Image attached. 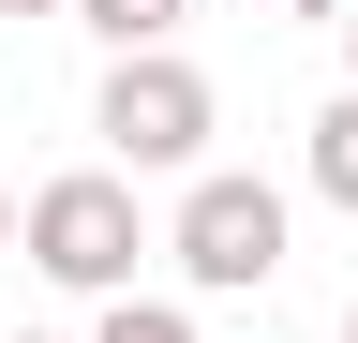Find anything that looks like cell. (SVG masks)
Wrapping results in <instances>:
<instances>
[{"label":"cell","instance_id":"obj_1","mask_svg":"<svg viewBox=\"0 0 358 343\" xmlns=\"http://www.w3.org/2000/svg\"><path fill=\"white\" fill-rule=\"evenodd\" d=\"M134 254H150L134 180L75 164V180H45V194H30V269H45V284H75V298H134Z\"/></svg>","mask_w":358,"mask_h":343},{"label":"cell","instance_id":"obj_2","mask_svg":"<svg viewBox=\"0 0 358 343\" xmlns=\"http://www.w3.org/2000/svg\"><path fill=\"white\" fill-rule=\"evenodd\" d=\"M164 254H179V269H194L209 298H254L268 269H284V194H268V180H239V164H209V180L179 194Z\"/></svg>","mask_w":358,"mask_h":343},{"label":"cell","instance_id":"obj_3","mask_svg":"<svg viewBox=\"0 0 358 343\" xmlns=\"http://www.w3.org/2000/svg\"><path fill=\"white\" fill-rule=\"evenodd\" d=\"M209 119H224V105H209V75L164 45V60H120V75H105L90 135H105L120 164H194V149H209ZM194 180H209V164H194Z\"/></svg>","mask_w":358,"mask_h":343},{"label":"cell","instance_id":"obj_4","mask_svg":"<svg viewBox=\"0 0 358 343\" xmlns=\"http://www.w3.org/2000/svg\"><path fill=\"white\" fill-rule=\"evenodd\" d=\"M75 30H90V45H120V60H164L179 0H75Z\"/></svg>","mask_w":358,"mask_h":343},{"label":"cell","instance_id":"obj_5","mask_svg":"<svg viewBox=\"0 0 358 343\" xmlns=\"http://www.w3.org/2000/svg\"><path fill=\"white\" fill-rule=\"evenodd\" d=\"M313 194H329V209H358V90L313 119Z\"/></svg>","mask_w":358,"mask_h":343},{"label":"cell","instance_id":"obj_6","mask_svg":"<svg viewBox=\"0 0 358 343\" xmlns=\"http://www.w3.org/2000/svg\"><path fill=\"white\" fill-rule=\"evenodd\" d=\"M90 343H194V314H179V298H105Z\"/></svg>","mask_w":358,"mask_h":343},{"label":"cell","instance_id":"obj_7","mask_svg":"<svg viewBox=\"0 0 358 343\" xmlns=\"http://www.w3.org/2000/svg\"><path fill=\"white\" fill-rule=\"evenodd\" d=\"M0 254H30V209H15V194H0Z\"/></svg>","mask_w":358,"mask_h":343},{"label":"cell","instance_id":"obj_8","mask_svg":"<svg viewBox=\"0 0 358 343\" xmlns=\"http://www.w3.org/2000/svg\"><path fill=\"white\" fill-rule=\"evenodd\" d=\"M0 15H75V0H0Z\"/></svg>","mask_w":358,"mask_h":343},{"label":"cell","instance_id":"obj_9","mask_svg":"<svg viewBox=\"0 0 358 343\" xmlns=\"http://www.w3.org/2000/svg\"><path fill=\"white\" fill-rule=\"evenodd\" d=\"M343 90H358V15H343Z\"/></svg>","mask_w":358,"mask_h":343},{"label":"cell","instance_id":"obj_10","mask_svg":"<svg viewBox=\"0 0 358 343\" xmlns=\"http://www.w3.org/2000/svg\"><path fill=\"white\" fill-rule=\"evenodd\" d=\"M284 15H329V0H284Z\"/></svg>","mask_w":358,"mask_h":343},{"label":"cell","instance_id":"obj_11","mask_svg":"<svg viewBox=\"0 0 358 343\" xmlns=\"http://www.w3.org/2000/svg\"><path fill=\"white\" fill-rule=\"evenodd\" d=\"M15 343H60V328H15Z\"/></svg>","mask_w":358,"mask_h":343},{"label":"cell","instance_id":"obj_12","mask_svg":"<svg viewBox=\"0 0 358 343\" xmlns=\"http://www.w3.org/2000/svg\"><path fill=\"white\" fill-rule=\"evenodd\" d=\"M343 343H358V314H343Z\"/></svg>","mask_w":358,"mask_h":343}]
</instances>
